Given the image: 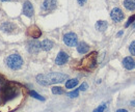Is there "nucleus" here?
<instances>
[{"mask_svg": "<svg viewBox=\"0 0 135 112\" xmlns=\"http://www.w3.org/2000/svg\"><path fill=\"white\" fill-rule=\"evenodd\" d=\"M129 51H130L131 55H135V41L131 43V45L129 47Z\"/></svg>", "mask_w": 135, "mask_h": 112, "instance_id": "nucleus-24", "label": "nucleus"}, {"mask_svg": "<svg viewBox=\"0 0 135 112\" xmlns=\"http://www.w3.org/2000/svg\"><path fill=\"white\" fill-rule=\"evenodd\" d=\"M20 96H22V91L20 87L13 84L4 85L0 89V106H4L5 104L15 101Z\"/></svg>", "mask_w": 135, "mask_h": 112, "instance_id": "nucleus-1", "label": "nucleus"}, {"mask_svg": "<svg viewBox=\"0 0 135 112\" xmlns=\"http://www.w3.org/2000/svg\"><path fill=\"white\" fill-rule=\"evenodd\" d=\"M106 107H107L106 104H102V105H100L99 107H97L93 112H104L105 111V109H106Z\"/></svg>", "mask_w": 135, "mask_h": 112, "instance_id": "nucleus-21", "label": "nucleus"}, {"mask_svg": "<svg viewBox=\"0 0 135 112\" xmlns=\"http://www.w3.org/2000/svg\"><path fill=\"white\" fill-rule=\"evenodd\" d=\"M6 84V80H5V78L2 76V75H0V86H4Z\"/></svg>", "mask_w": 135, "mask_h": 112, "instance_id": "nucleus-26", "label": "nucleus"}, {"mask_svg": "<svg viewBox=\"0 0 135 112\" xmlns=\"http://www.w3.org/2000/svg\"><path fill=\"white\" fill-rule=\"evenodd\" d=\"M64 42L69 47H75L78 43V37L74 32H69L64 35Z\"/></svg>", "mask_w": 135, "mask_h": 112, "instance_id": "nucleus-5", "label": "nucleus"}, {"mask_svg": "<svg viewBox=\"0 0 135 112\" xmlns=\"http://www.w3.org/2000/svg\"><path fill=\"white\" fill-rule=\"evenodd\" d=\"M97 64V52H91L81 60L80 67L83 70H90L96 66Z\"/></svg>", "mask_w": 135, "mask_h": 112, "instance_id": "nucleus-4", "label": "nucleus"}, {"mask_svg": "<svg viewBox=\"0 0 135 112\" xmlns=\"http://www.w3.org/2000/svg\"><path fill=\"white\" fill-rule=\"evenodd\" d=\"M85 2H86V0H78V3H79L80 5H83Z\"/></svg>", "mask_w": 135, "mask_h": 112, "instance_id": "nucleus-27", "label": "nucleus"}, {"mask_svg": "<svg viewBox=\"0 0 135 112\" xmlns=\"http://www.w3.org/2000/svg\"><path fill=\"white\" fill-rule=\"evenodd\" d=\"M132 29H133V30H135V21L132 23Z\"/></svg>", "mask_w": 135, "mask_h": 112, "instance_id": "nucleus-29", "label": "nucleus"}, {"mask_svg": "<svg viewBox=\"0 0 135 112\" xmlns=\"http://www.w3.org/2000/svg\"><path fill=\"white\" fill-rule=\"evenodd\" d=\"M87 87H88V85H87V83H82L81 85H80V87L78 88L79 90H81V91H84V90H86L87 89Z\"/></svg>", "mask_w": 135, "mask_h": 112, "instance_id": "nucleus-25", "label": "nucleus"}, {"mask_svg": "<svg viewBox=\"0 0 135 112\" xmlns=\"http://www.w3.org/2000/svg\"><path fill=\"white\" fill-rule=\"evenodd\" d=\"M1 1H9V0H1Z\"/></svg>", "mask_w": 135, "mask_h": 112, "instance_id": "nucleus-32", "label": "nucleus"}, {"mask_svg": "<svg viewBox=\"0 0 135 112\" xmlns=\"http://www.w3.org/2000/svg\"><path fill=\"white\" fill-rule=\"evenodd\" d=\"M56 7V0H44L42 8L45 12H51Z\"/></svg>", "mask_w": 135, "mask_h": 112, "instance_id": "nucleus-10", "label": "nucleus"}, {"mask_svg": "<svg viewBox=\"0 0 135 112\" xmlns=\"http://www.w3.org/2000/svg\"><path fill=\"white\" fill-rule=\"evenodd\" d=\"M23 14L26 17H29V18H31L33 16L34 9L31 2H29V1H25L24 2V4H23Z\"/></svg>", "mask_w": 135, "mask_h": 112, "instance_id": "nucleus-8", "label": "nucleus"}, {"mask_svg": "<svg viewBox=\"0 0 135 112\" xmlns=\"http://www.w3.org/2000/svg\"><path fill=\"white\" fill-rule=\"evenodd\" d=\"M13 28H14V26H13V24L9 23V22H5V23L2 24V26H1V30L4 32H12Z\"/></svg>", "mask_w": 135, "mask_h": 112, "instance_id": "nucleus-17", "label": "nucleus"}, {"mask_svg": "<svg viewBox=\"0 0 135 112\" xmlns=\"http://www.w3.org/2000/svg\"><path fill=\"white\" fill-rule=\"evenodd\" d=\"M53 42L50 41V40H44L42 43H41V49H43V50H45V51H49L52 49L53 47Z\"/></svg>", "mask_w": 135, "mask_h": 112, "instance_id": "nucleus-14", "label": "nucleus"}, {"mask_svg": "<svg viewBox=\"0 0 135 112\" xmlns=\"http://www.w3.org/2000/svg\"><path fill=\"white\" fill-rule=\"evenodd\" d=\"M68 79V75L61 73H49L41 74L36 76V81L41 85H52L56 83H61Z\"/></svg>", "mask_w": 135, "mask_h": 112, "instance_id": "nucleus-2", "label": "nucleus"}, {"mask_svg": "<svg viewBox=\"0 0 135 112\" xmlns=\"http://www.w3.org/2000/svg\"><path fill=\"white\" fill-rule=\"evenodd\" d=\"M52 92H53L54 95H62L65 91H64V89H62L61 87H59V86H53V87H52Z\"/></svg>", "mask_w": 135, "mask_h": 112, "instance_id": "nucleus-19", "label": "nucleus"}, {"mask_svg": "<svg viewBox=\"0 0 135 112\" xmlns=\"http://www.w3.org/2000/svg\"><path fill=\"white\" fill-rule=\"evenodd\" d=\"M96 29L99 30V31H105L108 27V24L106 21H102V20H99L97 23H96Z\"/></svg>", "mask_w": 135, "mask_h": 112, "instance_id": "nucleus-15", "label": "nucleus"}, {"mask_svg": "<svg viewBox=\"0 0 135 112\" xmlns=\"http://www.w3.org/2000/svg\"><path fill=\"white\" fill-rule=\"evenodd\" d=\"M69 60V55H68L66 52L64 51H60L55 59V64L57 65H62V64H67V61Z\"/></svg>", "mask_w": 135, "mask_h": 112, "instance_id": "nucleus-9", "label": "nucleus"}, {"mask_svg": "<svg viewBox=\"0 0 135 112\" xmlns=\"http://www.w3.org/2000/svg\"><path fill=\"white\" fill-rule=\"evenodd\" d=\"M134 21H135V15H133V16H131L129 19H128V21H127V23H126V25H125V26H126V27H129V26H130Z\"/></svg>", "mask_w": 135, "mask_h": 112, "instance_id": "nucleus-23", "label": "nucleus"}, {"mask_svg": "<svg viewBox=\"0 0 135 112\" xmlns=\"http://www.w3.org/2000/svg\"><path fill=\"white\" fill-rule=\"evenodd\" d=\"M77 84H78V79H76V78L75 79H70L66 83V87L67 88H74Z\"/></svg>", "mask_w": 135, "mask_h": 112, "instance_id": "nucleus-18", "label": "nucleus"}, {"mask_svg": "<svg viewBox=\"0 0 135 112\" xmlns=\"http://www.w3.org/2000/svg\"><path fill=\"white\" fill-rule=\"evenodd\" d=\"M78 96H79V89H75L68 94V96H70V98H77Z\"/></svg>", "mask_w": 135, "mask_h": 112, "instance_id": "nucleus-22", "label": "nucleus"}, {"mask_svg": "<svg viewBox=\"0 0 135 112\" xmlns=\"http://www.w3.org/2000/svg\"><path fill=\"white\" fill-rule=\"evenodd\" d=\"M117 112H128V110H126V109H118V110H117Z\"/></svg>", "mask_w": 135, "mask_h": 112, "instance_id": "nucleus-28", "label": "nucleus"}, {"mask_svg": "<svg viewBox=\"0 0 135 112\" xmlns=\"http://www.w3.org/2000/svg\"><path fill=\"white\" fill-rule=\"evenodd\" d=\"M5 62H6V65L11 70L17 71V70H20L22 67V65H23V59H22V57L19 54H12V55L7 56Z\"/></svg>", "mask_w": 135, "mask_h": 112, "instance_id": "nucleus-3", "label": "nucleus"}, {"mask_svg": "<svg viewBox=\"0 0 135 112\" xmlns=\"http://www.w3.org/2000/svg\"><path fill=\"white\" fill-rule=\"evenodd\" d=\"M123 33H124V31H119V32L118 33V36H120V35H122Z\"/></svg>", "mask_w": 135, "mask_h": 112, "instance_id": "nucleus-31", "label": "nucleus"}, {"mask_svg": "<svg viewBox=\"0 0 135 112\" xmlns=\"http://www.w3.org/2000/svg\"><path fill=\"white\" fill-rule=\"evenodd\" d=\"M29 96H31L32 98H34V99H37V100H40V101H45V99H44L43 96H41V95H38V94H36L33 90H30V91H29Z\"/></svg>", "mask_w": 135, "mask_h": 112, "instance_id": "nucleus-20", "label": "nucleus"}, {"mask_svg": "<svg viewBox=\"0 0 135 112\" xmlns=\"http://www.w3.org/2000/svg\"><path fill=\"white\" fill-rule=\"evenodd\" d=\"M124 6H125L128 11H134L135 0H124Z\"/></svg>", "mask_w": 135, "mask_h": 112, "instance_id": "nucleus-16", "label": "nucleus"}, {"mask_svg": "<svg viewBox=\"0 0 135 112\" xmlns=\"http://www.w3.org/2000/svg\"><path fill=\"white\" fill-rule=\"evenodd\" d=\"M27 48H28V51L30 53H37L41 50V43L37 40H34L33 38V40L28 42Z\"/></svg>", "mask_w": 135, "mask_h": 112, "instance_id": "nucleus-6", "label": "nucleus"}, {"mask_svg": "<svg viewBox=\"0 0 135 112\" xmlns=\"http://www.w3.org/2000/svg\"><path fill=\"white\" fill-rule=\"evenodd\" d=\"M28 34L34 38V40H36V38H38L41 35H42V31L36 27V26H31L29 29H28Z\"/></svg>", "mask_w": 135, "mask_h": 112, "instance_id": "nucleus-12", "label": "nucleus"}, {"mask_svg": "<svg viewBox=\"0 0 135 112\" xmlns=\"http://www.w3.org/2000/svg\"><path fill=\"white\" fill-rule=\"evenodd\" d=\"M88 50H89V47H88V45H87L86 43H84V42H81V43H79V44L77 45V51H78V53H80V54H85V53H87Z\"/></svg>", "mask_w": 135, "mask_h": 112, "instance_id": "nucleus-13", "label": "nucleus"}, {"mask_svg": "<svg viewBox=\"0 0 135 112\" xmlns=\"http://www.w3.org/2000/svg\"><path fill=\"white\" fill-rule=\"evenodd\" d=\"M110 17H111V19L114 21V22H120L123 19H124V13L118 8V7H115V8H113L112 11H111V13H110Z\"/></svg>", "mask_w": 135, "mask_h": 112, "instance_id": "nucleus-7", "label": "nucleus"}, {"mask_svg": "<svg viewBox=\"0 0 135 112\" xmlns=\"http://www.w3.org/2000/svg\"><path fill=\"white\" fill-rule=\"evenodd\" d=\"M130 104H131V106H134V107H135V100H134V101H132Z\"/></svg>", "mask_w": 135, "mask_h": 112, "instance_id": "nucleus-30", "label": "nucleus"}, {"mask_svg": "<svg viewBox=\"0 0 135 112\" xmlns=\"http://www.w3.org/2000/svg\"><path fill=\"white\" fill-rule=\"evenodd\" d=\"M123 65L127 70H133L135 67V60L132 57H130V56L125 57L124 60H123Z\"/></svg>", "mask_w": 135, "mask_h": 112, "instance_id": "nucleus-11", "label": "nucleus"}]
</instances>
